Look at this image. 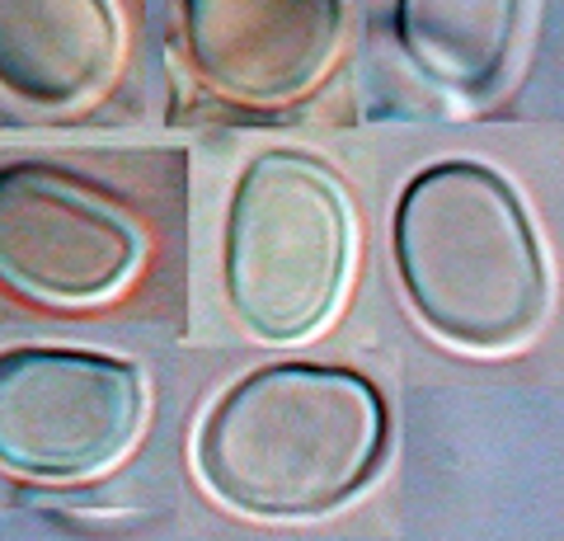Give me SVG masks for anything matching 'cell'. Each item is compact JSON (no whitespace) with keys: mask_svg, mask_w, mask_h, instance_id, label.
Wrapping results in <instances>:
<instances>
[{"mask_svg":"<svg viewBox=\"0 0 564 541\" xmlns=\"http://www.w3.org/2000/svg\"><path fill=\"white\" fill-rule=\"evenodd\" d=\"M118 0H0V90L33 109H80L122 76Z\"/></svg>","mask_w":564,"mask_h":541,"instance_id":"52a82bcc","label":"cell"},{"mask_svg":"<svg viewBox=\"0 0 564 541\" xmlns=\"http://www.w3.org/2000/svg\"><path fill=\"white\" fill-rule=\"evenodd\" d=\"M391 259L410 316L456 354H522L551 321L555 273L536 217L485 161L452 155L404 180Z\"/></svg>","mask_w":564,"mask_h":541,"instance_id":"7a4b0ae2","label":"cell"},{"mask_svg":"<svg viewBox=\"0 0 564 541\" xmlns=\"http://www.w3.org/2000/svg\"><path fill=\"white\" fill-rule=\"evenodd\" d=\"M188 66L240 109H288L344 57L348 0H180Z\"/></svg>","mask_w":564,"mask_h":541,"instance_id":"8992f818","label":"cell"},{"mask_svg":"<svg viewBox=\"0 0 564 541\" xmlns=\"http://www.w3.org/2000/svg\"><path fill=\"white\" fill-rule=\"evenodd\" d=\"M532 0H395L404 66L456 109H485L513 80Z\"/></svg>","mask_w":564,"mask_h":541,"instance_id":"ba28073f","label":"cell"},{"mask_svg":"<svg viewBox=\"0 0 564 541\" xmlns=\"http://www.w3.org/2000/svg\"><path fill=\"white\" fill-rule=\"evenodd\" d=\"M358 207L321 155L273 147L236 174L221 221V292L254 344L321 339L358 278Z\"/></svg>","mask_w":564,"mask_h":541,"instance_id":"3957f363","label":"cell"},{"mask_svg":"<svg viewBox=\"0 0 564 541\" xmlns=\"http://www.w3.org/2000/svg\"><path fill=\"white\" fill-rule=\"evenodd\" d=\"M147 226L57 161L0 165V292L43 311L118 302L147 264Z\"/></svg>","mask_w":564,"mask_h":541,"instance_id":"5b68a950","label":"cell"},{"mask_svg":"<svg viewBox=\"0 0 564 541\" xmlns=\"http://www.w3.org/2000/svg\"><path fill=\"white\" fill-rule=\"evenodd\" d=\"M391 410L372 377L339 363H263L236 377L193 429V476L240 518L315 522L381 476Z\"/></svg>","mask_w":564,"mask_h":541,"instance_id":"6da1fadb","label":"cell"},{"mask_svg":"<svg viewBox=\"0 0 564 541\" xmlns=\"http://www.w3.org/2000/svg\"><path fill=\"white\" fill-rule=\"evenodd\" d=\"M151 429L141 363L70 344L0 348V470L80 485L118 470Z\"/></svg>","mask_w":564,"mask_h":541,"instance_id":"277c9868","label":"cell"}]
</instances>
